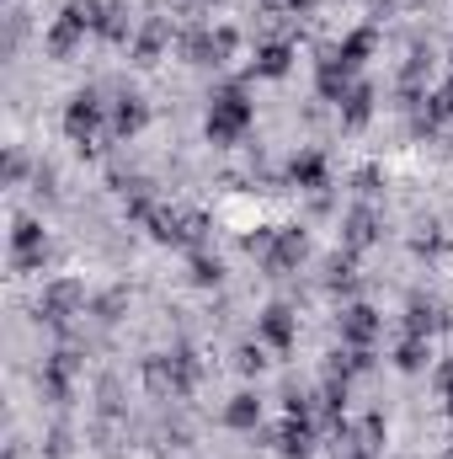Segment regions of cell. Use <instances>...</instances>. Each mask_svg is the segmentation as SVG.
I'll return each instance as SVG.
<instances>
[{"label": "cell", "mask_w": 453, "mask_h": 459, "mask_svg": "<svg viewBox=\"0 0 453 459\" xmlns=\"http://www.w3.org/2000/svg\"><path fill=\"white\" fill-rule=\"evenodd\" d=\"M337 326H341V347H373L379 342V332H384V321H379L368 305H346Z\"/></svg>", "instance_id": "12"}, {"label": "cell", "mask_w": 453, "mask_h": 459, "mask_svg": "<svg viewBox=\"0 0 453 459\" xmlns=\"http://www.w3.org/2000/svg\"><path fill=\"white\" fill-rule=\"evenodd\" d=\"M251 117H256V108H251L245 86L229 81V86H219V91L209 97V139H214V144H240V139L251 134Z\"/></svg>", "instance_id": "3"}, {"label": "cell", "mask_w": 453, "mask_h": 459, "mask_svg": "<svg viewBox=\"0 0 453 459\" xmlns=\"http://www.w3.org/2000/svg\"><path fill=\"white\" fill-rule=\"evenodd\" d=\"M337 117H341V128H363V123L373 117V86H368V81H352L346 97L337 102Z\"/></svg>", "instance_id": "19"}, {"label": "cell", "mask_w": 453, "mask_h": 459, "mask_svg": "<svg viewBox=\"0 0 453 459\" xmlns=\"http://www.w3.org/2000/svg\"><path fill=\"white\" fill-rule=\"evenodd\" d=\"M352 187H357V198L368 204V198L379 193V171H357V177H352Z\"/></svg>", "instance_id": "30"}, {"label": "cell", "mask_w": 453, "mask_h": 459, "mask_svg": "<svg viewBox=\"0 0 453 459\" xmlns=\"http://www.w3.org/2000/svg\"><path fill=\"white\" fill-rule=\"evenodd\" d=\"M235 27H187L182 32V59L187 65H225L235 54Z\"/></svg>", "instance_id": "7"}, {"label": "cell", "mask_w": 453, "mask_h": 459, "mask_svg": "<svg viewBox=\"0 0 453 459\" xmlns=\"http://www.w3.org/2000/svg\"><path fill=\"white\" fill-rule=\"evenodd\" d=\"M81 310H86V283L81 278H54L38 299V321H48V326H70Z\"/></svg>", "instance_id": "6"}, {"label": "cell", "mask_w": 453, "mask_h": 459, "mask_svg": "<svg viewBox=\"0 0 453 459\" xmlns=\"http://www.w3.org/2000/svg\"><path fill=\"white\" fill-rule=\"evenodd\" d=\"M102 16H107V0H70L64 11H59V22H70L81 38H91V32H102Z\"/></svg>", "instance_id": "20"}, {"label": "cell", "mask_w": 453, "mask_h": 459, "mask_svg": "<svg viewBox=\"0 0 453 459\" xmlns=\"http://www.w3.org/2000/svg\"><path fill=\"white\" fill-rule=\"evenodd\" d=\"M187 273H192V283H198V289H219V278H225V262H219V256L203 246V251H192V267H187Z\"/></svg>", "instance_id": "25"}, {"label": "cell", "mask_w": 453, "mask_h": 459, "mask_svg": "<svg viewBox=\"0 0 453 459\" xmlns=\"http://www.w3.org/2000/svg\"><path fill=\"white\" fill-rule=\"evenodd\" d=\"M283 5H288L294 16H315V11H321V0H283Z\"/></svg>", "instance_id": "33"}, {"label": "cell", "mask_w": 453, "mask_h": 459, "mask_svg": "<svg viewBox=\"0 0 453 459\" xmlns=\"http://www.w3.org/2000/svg\"><path fill=\"white\" fill-rule=\"evenodd\" d=\"M337 459H363V455H337Z\"/></svg>", "instance_id": "35"}, {"label": "cell", "mask_w": 453, "mask_h": 459, "mask_svg": "<svg viewBox=\"0 0 453 459\" xmlns=\"http://www.w3.org/2000/svg\"><path fill=\"white\" fill-rule=\"evenodd\" d=\"M373 240H379V214H373V204H357V209L341 220V251L357 256V251H368Z\"/></svg>", "instance_id": "14"}, {"label": "cell", "mask_w": 453, "mask_h": 459, "mask_svg": "<svg viewBox=\"0 0 453 459\" xmlns=\"http://www.w3.org/2000/svg\"><path fill=\"white\" fill-rule=\"evenodd\" d=\"M373 48H379V32H373V27H352L331 54L341 59V70H346V75H357V70L368 65V54H373Z\"/></svg>", "instance_id": "17"}, {"label": "cell", "mask_w": 453, "mask_h": 459, "mask_svg": "<svg viewBox=\"0 0 453 459\" xmlns=\"http://www.w3.org/2000/svg\"><path fill=\"white\" fill-rule=\"evenodd\" d=\"M166 43H171V22H166V16H150V22L133 32V65H155V59L166 54Z\"/></svg>", "instance_id": "18"}, {"label": "cell", "mask_w": 453, "mask_h": 459, "mask_svg": "<svg viewBox=\"0 0 453 459\" xmlns=\"http://www.w3.org/2000/svg\"><path fill=\"white\" fill-rule=\"evenodd\" d=\"M235 368H240V374H261V368H267V342L235 347Z\"/></svg>", "instance_id": "27"}, {"label": "cell", "mask_w": 453, "mask_h": 459, "mask_svg": "<svg viewBox=\"0 0 453 459\" xmlns=\"http://www.w3.org/2000/svg\"><path fill=\"white\" fill-rule=\"evenodd\" d=\"M288 65H294V43H288V38H267V43H256L251 75H261V81H278V75H288Z\"/></svg>", "instance_id": "16"}, {"label": "cell", "mask_w": 453, "mask_h": 459, "mask_svg": "<svg viewBox=\"0 0 453 459\" xmlns=\"http://www.w3.org/2000/svg\"><path fill=\"white\" fill-rule=\"evenodd\" d=\"M81 43H86V38H81V32H75L70 22H54V27L43 32V48H48V59H70V54H75Z\"/></svg>", "instance_id": "24"}, {"label": "cell", "mask_w": 453, "mask_h": 459, "mask_svg": "<svg viewBox=\"0 0 453 459\" xmlns=\"http://www.w3.org/2000/svg\"><path fill=\"white\" fill-rule=\"evenodd\" d=\"M438 97H443V108L453 113V54H449V81H443V91H438Z\"/></svg>", "instance_id": "34"}, {"label": "cell", "mask_w": 453, "mask_h": 459, "mask_svg": "<svg viewBox=\"0 0 453 459\" xmlns=\"http://www.w3.org/2000/svg\"><path fill=\"white\" fill-rule=\"evenodd\" d=\"M288 182H294L299 193H326V187H331L326 155H321V150H299V155L288 160Z\"/></svg>", "instance_id": "10"}, {"label": "cell", "mask_w": 453, "mask_h": 459, "mask_svg": "<svg viewBox=\"0 0 453 459\" xmlns=\"http://www.w3.org/2000/svg\"><path fill=\"white\" fill-rule=\"evenodd\" d=\"M150 235L160 246H176V251H203L209 246V214L182 209V204H160L150 214Z\"/></svg>", "instance_id": "4"}, {"label": "cell", "mask_w": 453, "mask_h": 459, "mask_svg": "<svg viewBox=\"0 0 453 459\" xmlns=\"http://www.w3.org/2000/svg\"><path fill=\"white\" fill-rule=\"evenodd\" d=\"M75 368H81V352H75V347H59V352L43 363V395H48V401H70Z\"/></svg>", "instance_id": "11"}, {"label": "cell", "mask_w": 453, "mask_h": 459, "mask_svg": "<svg viewBox=\"0 0 453 459\" xmlns=\"http://www.w3.org/2000/svg\"><path fill=\"white\" fill-rule=\"evenodd\" d=\"M133 32H139V27H133V11H128L123 0H107V16H102V32H97V38H102V43H133Z\"/></svg>", "instance_id": "22"}, {"label": "cell", "mask_w": 453, "mask_h": 459, "mask_svg": "<svg viewBox=\"0 0 453 459\" xmlns=\"http://www.w3.org/2000/svg\"><path fill=\"white\" fill-rule=\"evenodd\" d=\"M5 177H11V187H21V177H27V155H21V150H11V166H5Z\"/></svg>", "instance_id": "32"}, {"label": "cell", "mask_w": 453, "mask_h": 459, "mask_svg": "<svg viewBox=\"0 0 453 459\" xmlns=\"http://www.w3.org/2000/svg\"><path fill=\"white\" fill-rule=\"evenodd\" d=\"M438 395H443V406H449V417H453V358L438 363Z\"/></svg>", "instance_id": "29"}, {"label": "cell", "mask_w": 453, "mask_h": 459, "mask_svg": "<svg viewBox=\"0 0 453 459\" xmlns=\"http://www.w3.org/2000/svg\"><path fill=\"white\" fill-rule=\"evenodd\" d=\"M411 246H416V256H438V251H443V230H438V225H422V235H416Z\"/></svg>", "instance_id": "28"}, {"label": "cell", "mask_w": 453, "mask_h": 459, "mask_svg": "<svg viewBox=\"0 0 453 459\" xmlns=\"http://www.w3.org/2000/svg\"><path fill=\"white\" fill-rule=\"evenodd\" d=\"M48 262V235H43V225L38 220H16L11 225V273H38Z\"/></svg>", "instance_id": "8"}, {"label": "cell", "mask_w": 453, "mask_h": 459, "mask_svg": "<svg viewBox=\"0 0 453 459\" xmlns=\"http://www.w3.org/2000/svg\"><path fill=\"white\" fill-rule=\"evenodd\" d=\"M198 374H203V363H198V352L187 342H176L171 352H160V358L144 363V385H150L155 401H182V395H192Z\"/></svg>", "instance_id": "2"}, {"label": "cell", "mask_w": 453, "mask_h": 459, "mask_svg": "<svg viewBox=\"0 0 453 459\" xmlns=\"http://www.w3.org/2000/svg\"><path fill=\"white\" fill-rule=\"evenodd\" d=\"M245 251H251L272 278H283V273H294V267L310 256V235L299 225H261L256 235H245Z\"/></svg>", "instance_id": "1"}, {"label": "cell", "mask_w": 453, "mask_h": 459, "mask_svg": "<svg viewBox=\"0 0 453 459\" xmlns=\"http://www.w3.org/2000/svg\"><path fill=\"white\" fill-rule=\"evenodd\" d=\"M278 455L283 459H310L315 455V417H283V428H278Z\"/></svg>", "instance_id": "15"}, {"label": "cell", "mask_w": 453, "mask_h": 459, "mask_svg": "<svg viewBox=\"0 0 453 459\" xmlns=\"http://www.w3.org/2000/svg\"><path fill=\"white\" fill-rule=\"evenodd\" d=\"M299 337V316L288 310V305H267L261 316H256V342H267L272 352H288Z\"/></svg>", "instance_id": "9"}, {"label": "cell", "mask_w": 453, "mask_h": 459, "mask_svg": "<svg viewBox=\"0 0 453 459\" xmlns=\"http://www.w3.org/2000/svg\"><path fill=\"white\" fill-rule=\"evenodd\" d=\"M225 428H235V433H256V428H261V401H256L251 390H240L225 406Z\"/></svg>", "instance_id": "21"}, {"label": "cell", "mask_w": 453, "mask_h": 459, "mask_svg": "<svg viewBox=\"0 0 453 459\" xmlns=\"http://www.w3.org/2000/svg\"><path fill=\"white\" fill-rule=\"evenodd\" d=\"M326 289H331V294H352V289H357V262H352V251H337V256L326 262Z\"/></svg>", "instance_id": "23"}, {"label": "cell", "mask_w": 453, "mask_h": 459, "mask_svg": "<svg viewBox=\"0 0 453 459\" xmlns=\"http://www.w3.org/2000/svg\"><path fill=\"white\" fill-rule=\"evenodd\" d=\"M97 316H102V321H117V316H123V294H102V299H97Z\"/></svg>", "instance_id": "31"}, {"label": "cell", "mask_w": 453, "mask_h": 459, "mask_svg": "<svg viewBox=\"0 0 453 459\" xmlns=\"http://www.w3.org/2000/svg\"><path fill=\"white\" fill-rule=\"evenodd\" d=\"M144 123H150V108H144V97H139V91H117L113 113H107V134H113V139H133Z\"/></svg>", "instance_id": "13"}, {"label": "cell", "mask_w": 453, "mask_h": 459, "mask_svg": "<svg viewBox=\"0 0 453 459\" xmlns=\"http://www.w3.org/2000/svg\"><path fill=\"white\" fill-rule=\"evenodd\" d=\"M107 113H113V102H102V91H75L70 97V108H64V134L91 155L97 144H102V134H107Z\"/></svg>", "instance_id": "5"}, {"label": "cell", "mask_w": 453, "mask_h": 459, "mask_svg": "<svg viewBox=\"0 0 453 459\" xmlns=\"http://www.w3.org/2000/svg\"><path fill=\"white\" fill-rule=\"evenodd\" d=\"M427 358H432V337H411L406 332V342L395 347V368H406V374H416Z\"/></svg>", "instance_id": "26"}]
</instances>
